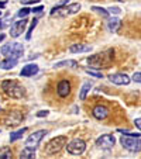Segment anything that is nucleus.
Wrapping results in <instances>:
<instances>
[{
  "mask_svg": "<svg viewBox=\"0 0 141 159\" xmlns=\"http://www.w3.org/2000/svg\"><path fill=\"white\" fill-rule=\"evenodd\" d=\"M0 52L3 55H6V57H13V58L20 59L23 57V54H24V47L21 44H18V42H12V44L3 45Z\"/></svg>",
  "mask_w": 141,
  "mask_h": 159,
  "instance_id": "4",
  "label": "nucleus"
},
{
  "mask_svg": "<svg viewBox=\"0 0 141 159\" xmlns=\"http://www.w3.org/2000/svg\"><path fill=\"white\" fill-rule=\"evenodd\" d=\"M48 134V131L47 129H38V131L33 132V134L30 135L27 138V141H26V147L30 148V149H37V147L40 145V142L42 141V138H44L45 135Z\"/></svg>",
  "mask_w": 141,
  "mask_h": 159,
  "instance_id": "7",
  "label": "nucleus"
},
{
  "mask_svg": "<svg viewBox=\"0 0 141 159\" xmlns=\"http://www.w3.org/2000/svg\"><path fill=\"white\" fill-rule=\"evenodd\" d=\"M92 10H93V11H96L97 14H100L102 17H105V18H107V17H109V14H110V13H109V10H105L103 7H97V6H95V7H92Z\"/></svg>",
  "mask_w": 141,
  "mask_h": 159,
  "instance_id": "23",
  "label": "nucleus"
},
{
  "mask_svg": "<svg viewBox=\"0 0 141 159\" xmlns=\"http://www.w3.org/2000/svg\"><path fill=\"white\" fill-rule=\"evenodd\" d=\"M65 4H68V0H62L61 3H58L57 6H54V7L51 9V11H49V13H51V16H54V14H55V11H57L58 9H61L62 6H65Z\"/></svg>",
  "mask_w": 141,
  "mask_h": 159,
  "instance_id": "26",
  "label": "nucleus"
},
{
  "mask_svg": "<svg viewBox=\"0 0 141 159\" xmlns=\"http://www.w3.org/2000/svg\"><path fill=\"white\" fill-rule=\"evenodd\" d=\"M109 13H110V14H120L121 13V10L119 9V7H109Z\"/></svg>",
  "mask_w": 141,
  "mask_h": 159,
  "instance_id": "29",
  "label": "nucleus"
},
{
  "mask_svg": "<svg viewBox=\"0 0 141 159\" xmlns=\"http://www.w3.org/2000/svg\"><path fill=\"white\" fill-rule=\"evenodd\" d=\"M26 131H27V128H26V127H23V128L18 129V131L12 132V134H10V141L14 142V141H17V139L23 138V135H24V132H26Z\"/></svg>",
  "mask_w": 141,
  "mask_h": 159,
  "instance_id": "19",
  "label": "nucleus"
},
{
  "mask_svg": "<svg viewBox=\"0 0 141 159\" xmlns=\"http://www.w3.org/2000/svg\"><path fill=\"white\" fill-rule=\"evenodd\" d=\"M23 4H35V3H40L41 0H20Z\"/></svg>",
  "mask_w": 141,
  "mask_h": 159,
  "instance_id": "31",
  "label": "nucleus"
},
{
  "mask_svg": "<svg viewBox=\"0 0 141 159\" xmlns=\"http://www.w3.org/2000/svg\"><path fill=\"white\" fill-rule=\"evenodd\" d=\"M2 89L7 96L13 97V99H21L26 94L24 87L20 86L16 80H3L2 82Z\"/></svg>",
  "mask_w": 141,
  "mask_h": 159,
  "instance_id": "2",
  "label": "nucleus"
},
{
  "mask_svg": "<svg viewBox=\"0 0 141 159\" xmlns=\"http://www.w3.org/2000/svg\"><path fill=\"white\" fill-rule=\"evenodd\" d=\"M119 2H124V0H119Z\"/></svg>",
  "mask_w": 141,
  "mask_h": 159,
  "instance_id": "38",
  "label": "nucleus"
},
{
  "mask_svg": "<svg viewBox=\"0 0 141 159\" xmlns=\"http://www.w3.org/2000/svg\"><path fill=\"white\" fill-rule=\"evenodd\" d=\"M20 158H24V159H30V158H35V151L30 149V148L26 147L24 149L21 151L20 153Z\"/></svg>",
  "mask_w": 141,
  "mask_h": 159,
  "instance_id": "20",
  "label": "nucleus"
},
{
  "mask_svg": "<svg viewBox=\"0 0 141 159\" xmlns=\"http://www.w3.org/2000/svg\"><path fill=\"white\" fill-rule=\"evenodd\" d=\"M7 25V23L6 21H0V28H4Z\"/></svg>",
  "mask_w": 141,
  "mask_h": 159,
  "instance_id": "35",
  "label": "nucleus"
},
{
  "mask_svg": "<svg viewBox=\"0 0 141 159\" xmlns=\"http://www.w3.org/2000/svg\"><path fill=\"white\" fill-rule=\"evenodd\" d=\"M42 9H44L42 6H38V7H34V9L31 10V11H33V13H41V11H42Z\"/></svg>",
  "mask_w": 141,
  "mask_h": 159,
  "instance_id": "34",
  "label": "nucleus"
},
{
  "mask_svg": "<svg viewBox=\"0 0 141 159\" xmlns=\"http://www.w3.org/2000/svg\"><path fill=\"white\" fill-rule=\"evenodd\" d=\"M119 27H120V20H119V18H111V20L109 21V30H110L111 33H116V31L119 30Z\"/></svg>",
  "mask_w": 141,
  "mask_h": 159,
  "instance_id": "21",
  "label": "nucleus"
},
{
  "mask_svg": "<svg viewBox=\"0 0 141 159\" xmlns=\"http://www.w3.org/2000/svg\"><path fill=\"white\" fill-rule=\"evenodd\" d=\"M79 10H81V4H79V3L65 4V6H62L61 9H58L57 11H55V14H54V16H59V17H66V16H69V14H75V13H78Z\"/></svg>",
  "mask_w": 141,
  "mask_h": 159,
  "instance_id": "9",
  "label": "nucleus"
},
{
  "mask_svg": "<svg viewBox=\"0 0 141 159\" xmlns=\"http://www.w3.org/2000/svg\"><path fill=\"white\" fill-rule=\"evenodd\" d=\"M57 93L59 97H66L69 93H71V83H69V80L63 79V80H61L59 83H58Z\"/></svg>",
  "mask_w": 141,
  "mask_h": 159,
  "instance_id": "13",
  "label": "nucleus"
},
{
  "mask_svg": "<svg viewBox=\"0 0 141 159\" xmlns=\"http://www.w3.org/2000/svg\"><path fill=\"white\" fill-rule=\"evenodd\" d=\"M65 148L71 155H82L85 152V149H86V142L81 138H75L71 142H68Z\"/></svg>",
  "mask_w": 141,
  "mask_h": 159,
  "instance_id": "6",
  "label": "nucleus"
},
{
  "mask_svg": "<svg viewBox=\"0 0 141 159\" xmlns=\"http://www.w3.org/2000/svg\"><path fill=\"white\" fill-rule=\"evenodd\" d=\"M133 80L137 82V83H141V72H135L134 75H133Z\"/></svg>",
  "mask_w": 141,
  "mask_h": 159,
  "instance_id": "30",
  "label": "nucleus"
},
{
  "mask_svg": "<svg viewBox=\"0 0 141 159\" xmlns=\"http://www.w3.org/2000/svg\"><path fill=\"white\" fill-rule=\"evenodd\" d=\"M54 68H78V62L72 61V59L61 61V62L54 63Z\"/></svg>",
  "mask_w": 141,
  "mask_h": 159,
  "instance_id": "18",
  "label": "nucleus"
},
{
  "mask_svg": "<svg viewBox=\"0 0 141 159\" xmlns=\"http://www.w3.org/2000/svg\"><path fill=\"white\" fill-rule=\"evenodd\" d=\"M92 114L96 120H105V118H107V116H109V108L106 107V106H102V104L95 106L92 110Z\"/></svg>",
  "mask_w": 141,
  "mask_h": 159,
  "instance_id": "12",
  "label": "nucleus"
},
{
  "mask_svg": "<svg viewBox=\"0 0 141 159\" xmlns=\"http://www.w3.org/2000/svg\"><path fill=\"white\" fill-rule=\"evenodd\" d=\"M86 73H89L90 76H95V78H102V72H96V70H90V69H86Z\"/></svg>",
  "mask_w": 141,
  "mask_h": 159,
  "instance_id": "27",
  "label": "nucleus"
},
{
  "mask_svg": "<svg viewBox=\"0 0 141 159\" xmlns=\"http://www.w3.org/2000/svg\"><path fill=\"white\" fill-rule=\"evenodd\" d=\"M4 38H6V34H0V42L4 41Z\"/></svg>",
  "mask_w": 141,
  "mask_h": 159,
  "instance_id": "36",
  "label": "nucleus"
},
{
  "mask_svg": "<svg viewBox=\"0 0 141 159\" xmlns=\"http://www.w3.org/2000/svg\"><path fill=\"white\" fill-rule=\"evenodd\" d=\"M37 23H38V20H37V18H34V20L31 21L30 28H28L27 34H26V38H27V39H31V35H33V31H34V28L37 27Z\"/></svg>",
  "mask_w": 141,
  "mask_h": 159,
  "instance_id": "24",
  "label": "nucleus"
},
{
  "mask_svg": "<svg viewBox=\"0 0 141 159\" xmlns=\"http://www.w3.org/2000/svg\"><path fill=\"white\" fill-rule=\"evenodd\" d=\"M66 142H68V138L65 135H59V137H55L52 138L48 144L45 145V155H57V153L61 152L63 147H66Z\"/></svg>",
  "mask_w": 141,
  "mask_h": 159,
  "instance_id": "3",
  "label": "nucleus"
},
{
  "mask_svg": "<svg viewBox=\"0 0 141 159\" xmlns=\"http://www.w3.org/2000/svg\"><path fill=\"white\" fill-rule=\"evenodd\" d=\"M17 62H18V59L17 58H13V57H7L6 59H3V61H0V68L2 69H12V68H14L16 65H17Z\"/></svg>",
  "mask_w": 141,
  "mask_h": 159,
  "instance_id": "17",
  "label": "nucleus"
},
{
  "mask_svg": "<svg viewBox=\"0 0 141 159\" xmlns=\"http://www.w3.org/2000/svg\"><path fill=\"white\" fill-rule=\"evenodd\" d=\"M0 16H2V11H0Z\"/></svg>",
  "mask_w": 141,
  "mask_h": 159,
  "instance_id": "39",
  "label": "nucleus"
},
{
  "mask_svg": "<svg viewBox=\"0 0 141 159\" xmlns=\"http://www.w3.org/2000/svg\"><path fill=\"white\" fill-rule=\"evenodd\" d=\"M92 89V83H85L81 89V93H79V99L81 100H85L86 99V94L89 93V90Z\"/></svg>",
  "mask_w": 141,
  "mask_h": 159,
  "instance_id": "22",
  "label": "nucleus"
},
{
  "mask_svg": "<svg viewBox=\"0 0 141 159\" xmlns=\"http://www.w3.org/2000/svg\"><path fill=\"white\" fill-rule=\"evenodd\" d=\"M4 6H6V2H0V9H3Z\"/></svg>",
  "mask_w": 141,
  "mask_h": 159,
  "instance_id": "37",
  "label": "nucleus"
},
{
  "mask_svg": "<svg viewBox=\"0 0 141 159\" xmlns=\"http://www.w3.org/2000/svg\"><path fill=\"white\" fill-rule=\"evenodd\" d=\"M120 144L123 145L124 149L130 151V152H140L141 151V139L140 137H121L120 138Z\"/></svg>",
  "mask_w": 141,
  "mask_h": 159,
  "instance_id": "5",
  "label": "nucleus"
},
{
  "mask_svg": "<svg viewBox=\"0 0 141 159\" xmlns=\"http://www.w3.org/2000/svg\"><path fill=\"white\" fill-rule=\"evenodd\" d=\"M134 124H135V127H137L138 129H141V118H135Z\"/></svg>",
  "mask_w": 141,
  "mask_h": 159,
  "instance_id": "33",
  "label": "nucleus"
},
{
  "mask_svg": "<svg viewBox=\"0 0 141 159\" xmlns=\"http://www.w3.org/2000/svg\"><path fill=\"white\" fill-rule=\"evenodd\" d=\"M92 51L90 45H83V44H73L69 47V52L72 54H81V52H89Z\"/></svg>",
  "mask_w": 141,
  "mask_h": 159,
  "instance_id": "16",
  "label": "nucleus"
},
{
  "mask_svg": "<svg viewBox=\"0 0 141 159\" xmlns=\"http://www.w3.org/2000/svg\"><path fill=\"white\" fill-rule=\"evenodd\" d=\"M48 116V110H41L37 113V117H47Z\"/></svg>",
  "mask_w": 141,
  "mask_h": 159,
  "instance_id": "32",
  "label": "nucleus"
},
{
  "mask_svg": "<svg viewBox=\"0 0 141 159\" xmlns=\"http://www.w3.org/2000/svg\"><path fill=\"white\" fill-rule=\"evenodd\" d=\"M109 79L111 83L119 84V86H127L131 82V79L126 73H111V75H109Z\"/></svg>",
  "mask_w": 141,
  "mask_h": 159,
  "instance_id": "11",
  "label": "nucleus"
},
{
  "mask_svg": "<svg viewBox=\"0 0 141 159\" xmlns=\"http://www.w3.org/2000/svg\"><path fill=\"white\" fill-rule=\"evenodd\" d=\"M26 25H27V20H26V18H23V20H18V21H16V23H13L12 28H10V35H12L13 38H17V37H20L21 34L24 33Z\"/></svg>",
  "mask_w": 141,
  "mask_h": 159,
  "instance_id": "10",
  "label": "nucleus"
},
{
  "mask_svg": "<svg viewBox=\"0 0 141 159\" xmlns=\"http://www.w3.org/2000/svg\"><path fill=\"white\" fill-rule=\"evenodd\" d=\"M37 72H38V66L34 65V63H28V65L23 66V69L20 70V76H23V78H31Z\"/></svg>",
  "mask_w": 141,
  "mask_h": 159,
  "instance_id": "14",
  "label": "nucleus"
},
{
  "mask_svg": "<svg viewBox=\"0 0 141 159\" xmlns=\"http://www.w3.org/2000/svg\"><path fill=\"white\" fill-rule=\"evenodd\" d=\"M30 11H31L30 9H27V7H23V9H21V10H18L17 16H18V17H20V18H26V17H27V16H28V13H30Z\"/></svg>",
  "mask_w": 141,
  "mask_h": 159,
  "instance_id": "25",
  "label": "nucleus"
},
{
  "mask_svg": "<svg viewBox=\"0 0 141 159\" xmlns=\"http://www.w3.org/2000/svg\"><path fill=\"white\" fill-rule=\"evenodd\" d=\"M116 144V139H114L113 135H109V134H105L102 137L96 139V147L100 148V149H105V151H110L111 148L114 147Z\"/></svg>",
  "mask_w": 141,
  "mask_h": 159,
  "instance_id": "8",
  "label": "nucleus"
},
{
  "mask_svg": "<svg viewBox=\"0 0 141 159\" xmlns=\"http://www.w3.org/2000/svg\"><path fill=\"white\" fill-rule=\"evenodd\" d=\"M12 158V151H4L0 153V159H9Z\"/></svg>",
  "mask_w": 141,
  "mask_h": 159,
  "instance_id": "28",
  "label": "nucleus"
},
{
  "mask_svg": "<svg viewBox=\"0 0 141 159\" xmlns=\"http://www.w3.org/2000/svg\"><path fill=\"white\" fill-rule=\"evenodd\" d=\"M113 55H114L113 49H107V51L102 52V54H97V55H93V57L87 58V63L90 66H93L95 69H102L105 65L110 63V61L113 59Z\"/></svg>",
  "mask_w": 141,
  "mask_h": 159,
  "instance_id": "1",
  "label": "nucleus"
},
{
  "mask_svg": "<svg viewBox=\"0 0 141 159\" xmlns=\"http://www.w3.org/2000/svg\"><path fill=\"white\" fill-rule=\"evenodd\" d=\"M23 120V114L18 113V111H10L9 116L6 117V123L9 125H18Z\"/></svg>",
  "mask_w": 141,
  "mask_h": 159,
  "instance_id": "15",
  "label": "nucleus"
}]
</instances>
